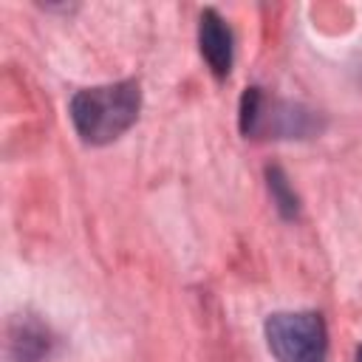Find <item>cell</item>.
<instances>
[{
  "mask_svg": "<svg viewBox=\"0 0 362 362\" xmlns=\"http://www.w3.org/2000/svg\"><path fill=\"white\" fill-rule=\"evenodd\" d=\"M238 124L246 139H311L325 127L314 107L280 96H266L260 88L243 90Z\"/></svg>",
  "mask_w": 362,
  "mask_h": 362,
  "instance_id": "obj_2",
  "label": "cell"
},
{
  "mask_svg": "<svg viewBox=\"0 0 362 362\" xmlns=\"http://www.w3.org/2000/svg\"><path fill=\"white\" fill-rule=\"evenodd\" d=\"M198 48H201L204 62L218 79H223L232 71L235 37H232L229 23L215 8H204L198 17Z\"/></svg>",
  "mask_w": 362,
  "mask_h": 362,
  "instance_id": "obj_4",
  "label": "cell"
},
{
  "mask_svg": "<svg viewBox=\"0 0 362 362\" xmlns=\"http://www.w3.org/2000/svg\"><path fill=\"white\" fill-rule=\"evenodd\" d=\"M356 362H362V345L356 348Z\"/></svg>",
  "mask_w": 362,
  "mask_h": 362,
  "instance_id": "obj_6",
  "label": "cell"
},
{
  "mask_svg": "<svg viewBox=\"0 0 362 362\" xmlns=\"http://www.w3.org/2000/svg\"><path fill=\"white\" fill-rule=\"evenodd\" d=\"M266 187H269V195H272V204L277 206V212L286 221H294L300 215V198L291 189V184L280 167H266Z\"/></svg>",
  "mask_w": 362,
  "mask_h": 362,
  "instance_id": "obj_5",
  "label": "cell"
},
{
  "mask_svg": "<svg viewBox=\"0 0 362 362\" xmlns=\"http://www.w3.org/2000/svg\"><path fill=\"white\" fill-rule=\"evenodd\" d=\"M141 110V88L136 79L107 82L82 88L71 96L68 113L88 144H110L122 133H127Z\"/></svg>",
  "mask_w": 362,
  "mask_h": 362,
  "instance_id": "obj_1",
  "label": "cell"
},
{
  "mask_svg": "<svg viewBox=\"0 0 362 362\" xmlns=\"http://www.w3.org/2000/svg\"><path fill=\"white\" fill-rule=\"evenodd\" d=\"M263 334L277 362H325L328 328L320 311H274L266 317Z\"/></svg>",
  "mask_w": 362,
  "mask_h": 362,
  "instance_id": "obj_3",
  "label": "cell"
}]
</instances>
